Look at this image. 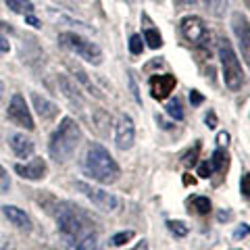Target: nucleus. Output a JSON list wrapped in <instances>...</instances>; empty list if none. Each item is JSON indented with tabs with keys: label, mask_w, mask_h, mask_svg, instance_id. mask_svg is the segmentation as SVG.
Returning <instances> with one entry per match:
<instances>
[{
	"label": "nucleus",
	"mask_w": 250,
	"mask_h": 250,
	"mask_svg": "<svg viewBox=\"0 0 250 250\" xmlns=\"http://www.w3.org/2000/svg\"><path fill=\"white\" fill-rule=\"evenodd\" d=\"M82 171L90 179H94V182H98L103 186L115 184L121 175V169L117 165V161L113 159V154L98 142H92L88 146V150H85L83 159H82Z\"/></svg>",
	"instance_id": "f257e3e1"
},
{
	"label": "nucleus",
	"mask_w": 250,
	"mask_h": 250,
	"mask_svg": "<svg viewBox=\"0 0 250 250\" xmlns=\"http://www.w3.org/2000/svg\"><path fill=\"white\" fill-rule=\"evenodd\" d=\"M82 140H83V134L77 121L71 119V117H62L59 127L52 131V136L48 140V152L57 163H67L75 154Z\"/></svg>",
	"instance_id": "f03ea898"
},
{
	"label": "nucleus",
	"mask_w": 250,
	"mask_h": 250,
	"mask_svg": "<svg viewBox=\"0 0 250 250\" xmlns=\"http://www.w3.org/2000/svg\"><path fill=\"white\" fill-rule=\"evenodd\" d=\"M54 221H57V228L61 231V236L69 244V248L73 246V242H77L82 236H85L90 231L85 213L80 207L71 205V202H59L54 207Z\"/></svg>",
	"instance_id": "7ed1b4c3"
},
{
	"label": "nucleus",
	"mask_w": 250,
	"mask_h": 250,
	"mask_svg": "<svg viewBox=\"0 0 250 250\" xmlns=\"http://www.w3.org/2000/svg\"><path fill=\"white\" fill-rule=\"evenodd\" d=\"M217 52H219V61H221V67H223V82L228 85V90H231V92L242 90V85L246 83V73H244V69H242L238 54L233 52L228 38L219 40Z\"/></svg>",
	"instance_id": "20e7f679"
},
{
	"label": "nucleus",
	"mask_w": 250,
	"mask_h": 250,
	"mask_svg": "<svg viewBox=\"0 0 250 250\" xmlns=\"http://www.w3.org/2000/svg\"><path fill=\"white\" fill-rule=\"evenodd\" d=\"M59 44L62 48H67L69 52L77 54L80 59L92 62V65H100L103 62V50H100V46L90 42L88 38L75 34V31H62V34H59Z\"/></svg>",
	"instance_id": "39448f33"
},
{
	"label": "nucleus",
	"mask_w": 250,
	"mask_h": 250,
	"mask_svg": "<svg viewBox=\"0 0 250 250\" xmlns=\"http://www.w3.org/2000/svg\"><path fill=\"white\" fill-rule=\"evenodd\" d=\"M75 190L83 194L94 207L104 210V213H115V210L121 208V198L115 196L113 192L103 190V188H96V186L85 184V182H75Z\"/></svg>",
	"instance_id": "423d86ee"
},
{
	"label": "nucleus",
	"mask_w": 250,
	"mask_h": 250,
	"mask_svg": "<svg viewBox=\"0 0 250 250\" xmlns=\"http://www.w3.org/2000/svg\"><path fill=\"white\" fill-rule=\"evenodd\" d=\"M6 117L9 121L15 123L17 127H23L27 131H34L36 129V121H34V115H31L29 106L23 98V94H13L11 103H9V108H6Z\"/></svg>",
	"instance_id": "0eeeda50"
},
{
	"label": "nucleus",
	"mask_w": 250,
	"mask_h": 250,
	"mask_svg": "<svg viewBox=\"0 0 250 250\" xmlns=\"http://www.w3.org/2000/svg\"><path fill=\"white\" fill-rule=\"evenodd\" d=\"M179 31H182L184 40L190 44H205L210 34L198 15H186V17L179 21Z\"/></svg>",
	"instance_id": "6e6552de"
},
{
	"label": "nucleus",
	"mask_w": 250,
	"mask_h": 250,
	"mask_svg": "<svg viewBox=\"0 0 250 250\" xmlns=\"http://www.w3.org/2000/svg\"><path fill=\"white\" fill-rule=\"evenodd\" d=\"M136 142V125L129 115H121L115 123V144L119 150H129Z\"/></svg>",
	"instance_id": "1a4fd4ad"
},
{
	"label": "nucleus",
	"mask_w": 250,
	"mask_h": 250,
	"mask_svg": "<svg viewBox=\"0 0 250 250\" xmlns=\"http://www.w3.org/2000/svg\"><path fill=\"white\" fill-rule=\"evenodd\" d=\"M15 173L23 179H29V182H42V179L48 175V165H46V161L42 156H34L25 165L17 163V165H15Z\"/></svg>",
	"instance_id": "9d476101"
},
{
	"label": "nucleus",
	"mask_w": 250,
	"mask_h": 250,
	"mask_svg": "<svg viewBox=\"0 0 250 250\" xmlns=\"http://www.w3.org/2000/svg\"><path fill=\"white\" fill-rule=\"evenodd\" d=\"M175 85H177V80H175V75H171V73H156L150 77V82H148V88H150V94L154 100L169 98L171 94H173Z\"/></svg>",
	"instance_id": "9b49d317"
},
{
	"label": "nucleus",
	"mask_w": 250,
	"mask_h": 250,
	"mask_svg": "<svg viewBox=\"0 0 250 250\" xmlns=\"http://www.w3.org/2000/svg\"><path fill=\"white\" fill-rule=\"evenodd\" d=\"M231 27H233V34H236L238 44L242 48V57H244V61H248L250 59V27H248L246 15L233 13L231 15Z\"/></svg>",
	"instance_id": "f8f14e48"
},
{
	"label": "nucleus",
	"mask_w": 250,
	"mask_h": 250,
	"mask_svg": "<svg viewBox=\"0 0 250 250\" xmlns=\"http://www.w3.org/2000/svg\"><path fill=\"white\" fill-rule=\"evenodd\" d=\"M31 104H34L38 117H40L44 123H50L59 117V106L46 96H40L38 92H31Z\"/></svg>",
	"instance_id": "ddd939ff"
},
{
	"label": "nucleus",
	"mask_w": 250,
	"mask_h": 250,
	"mask_svg": "<svg viewBox=\"0 0 250 250\" xmlns=\"http://www.w3.org/2000/svg\"><path fill=\"white\" fill-rule=\"evenodd\" d=\"M57 82H59V88H61V92H62V96H65L69 103H71L73 106H77V108H85V100H83V96H82L80 88H77V85L73 83L71 77H69V75H59Z\"/></svg>",
	"instance_id": "4468645a"
},
{
	"label": "nucleus",
	"mask_w": 250,
	"mask_h": 250,
	"mask_svg": "<svg viewBox=\"0 0 250 250\" xmlns=\"http://www.w3.org/2000/svg\"><path fill=\"white\" fill-rule=\"evenodd\" d=\"M2 213H4V217L9 219V221H11L17 229L25 231V233H29L31 229H34V223H31L29 215H27L23 208L13 207V205H4V207H2Z\"/></svg>",
	"instance_id": "2eb2a0df"
},
{
	"label": "nucleus",
	"mask_w": 250,
	"mask_h": 250,
	"mask_svg": "<svg viewBox=\"0 0 250 250\" xmlns=\"http://www.w3.org/2000/svg\"><path fill=\"white\" fill-rule=\"evenodd\" d=\"M9 146H11V150H13V154L17 156V159H29V156L34 154V150H36L34 140L27 138L25 134H13L9 138Z\"/></svg>",
	"instance_id": "dca6fc26"
},
{
	"label": "nucleus",
	"mask_w": 250,
	"mask_h": 250,
	"mask_svg": "<svg viewBox=\"0 0 250 250\" xmlns=\"http://www.w3.org/2000/svg\"><path fill=\"white\" fill-rule=\"evenodd\" d=\"M67 67H69V71H71V73H73V77H75V80H77V82H80V83L83 85V88H85V90H88V94H92V96H96V98H100V94H98V90H96V85H94V83H92V80H90V77H88V73H85V71H83V69H82L80 65H77V62H71V61H69V62H67Z\"/></svg>",
	"instance_id": "f3484780"
},
{
	"label": "nucleus",
	"mask_w": 250,
	"mask_h": 250,
	"mask_svg": "<svg viewBox=\"0 0 250 250\" xmlns=\"http://www.w3.org/2000/svg\"><path fill=\"white\" fill-rule=\"evenodd\" d=\"M210 167H213V173H225L229 169V154L223 146H219L217 150L213 152V156L208 159Z\"/></svg>",
	"instance_id": "a211bd4d"
},
{
	"label": "nucleus",
	"mask_w": 250,
	"mask_h": 250,
	"mask_svg": "<svg viewBox=\"0 0 250 250\" xmlns=\"http://www.w3.org/2000/svg\"><path fill=\"white\" fill-rule=\"evenodd\" d=\"M69 250H103V242H100L96 231H88L85 236H82Z\"/></svg>",
	"instance_id": "6ab92c4d"
},
{
	"label": "nucleus",
	"mask_w": 250,
	"mask_h": 250,
	"mask_svg": "<svg viewBox=\"0 0 250 250\" xmlns=\"http://www.w3.org/2000/svg\"><path fill=\"white\" fill-rule=\"evenodd\" d=\"M213 205L207 196H192L190 198V213H196V215H208Z\"/></svg>",
	"instance_id": "aec40b11"
},
{
	"label": "nucleus",
	"mask_w": 250,
	"mask_h": 250,
	"mask_svg": "<svg viewBox=\"0 0 250 250\" xmlns=\"http://www.w3.org/2000/svg\"><path fill=\"white\" fill-rule=\"evenodd\" d=\"M165 113H167L169 117H173L175 121H182L184 117H186V113H184V106H182V98H179V96L171 98L169 103L165 104Z\"/></svg>",
	"instance_id": "412c9836"
},
{
	"label": "nucleus",
	"mask_w": 250,
	"mask_h": 250,
	"mask_svg": "<svg viewBox=\"0 0 250 250\" xmlns=\"http://www.w3.org/2000/svg\"><path fill=\"white\" fill-rule=\"evenodd\" d=\"M4 2L13 13H17V15L34 13V2H31V0H4Z\"/></svg>",
	"instance_id": "4be33fe9"
},
{
	"label": "nucleus",
	"mask_w": 250,
	"mask_h": 250,
	"mask_svg": "<svg viewBox=\"0 0 250 250\" xmlns=\"http://www.w3.org/2000/svg\"><path fill=\"white\" fill-rule=\"evenodd\" d=\"M144 42L150 46V48H161L163 46V38L159 34V29H154V27H146L144 29Z\"/></svg>",
	"instance_id": "5701e85b"
},
{
	"label": "nucleus",
	"mask_w": 250,
	"mask_h": 250,
	"mask_svg": "<svg viewBox=\"0 0 250 250\" xmlns=\"http://www.w3.org/2000/svg\"><path fill=\"white\" fill-rule=\"evenodd\" d=\"M136 236V231L134 229H123L119 233H115V236L111 238V246H125L127 242H131Z\"/></svg>",
	"instance_id": "b1692460"
},
{
	"label": "nucleus",
	"mask_w": 250,
	"mask_h": 250,
	"mask_svg": "<svg viewBox=\"0 0 250 250\" xmlns=\"http://www.w3.org/2000/svg\"><path fill=\"white\" fill-rule=\"evenodd\" d=\"M202 2L208 6V11L213 13L215 17H221L225 9H228V0H202Z\"/></svg>",
	"instance_id": "393cba45"
},
{
	"label": "nucleus",
	"mask_w": 250,
	"mask_h": 250,
	"mask_svg": "<svg viewBox=\"0 0 250 250\" xmlns=\"http://www.w3.org/2000/svg\"><path fill=\"white\" fill-rule=\"evenodd\" d=\"M167 228L175 238H186L188 231H190V228H188L184 221H167Z\"/></svg>",
	"instance_id": "a878e982"
},
{
	"label": "nucleus",
	"mask_w": 250,
	"mask_h": 250,
	"mask_svg": "<svg viewBox=\"0 0 250 250\" xmlns=\"http://www.w3.org/2000/svg\"><path fill=\"white\" fill-rule=\"evenodd\" d=\"M142 50H144L142 36H138V34H131V36H129V52L134 54V57H138V54H142Z\"/></svg>",
	"instance_id": "bb28decb"
},
{
	"label": "nucleus",
	"mask_w": 250,
	"mask_h": 250,
	"mask_svg": "<svg viewBox=\"0 0 250 250\" xmlns=\"http://www.w3.org/2000/svg\"><path fill=\"white\" fill-rule=\"evenodd\" d=\"M11 190V177L9 171H6L2 165H0V194H6Z\"/></svg>",
	"instance_id": "cd10ccee"
},
{
	"label": "nucleus",
	"mask_w": 250,
	"mask_h": 250,
	"mask_svg": "<svg viewBox=\"0 0 250 250\" xmlns=\"http://www.w3.org/2000/svg\"><path fill=\"white\" fill-rule=\"evenodd\" d=\"M196 173L200 175V177H210V175H213V167H210V163L208 161H202L200 163V165H198V171H196Z\"/></svg>",
	"instance_id": "c85d7f7f"
},
{
	"label": "nucleus",
	"mask_w": 250,
	"mask_h": 250,
	"mask_svg": "<svg viewBox=\"0 0 250 250\" xmlns=\"http://www.w3.org/2000/svg\"><path fill=\"white\" fill-rule=\"evenodd\" d=\"M240 190H242V196H244V198L248 200V196H250V175H248V173H244V175H242Z\"/></svg>",
	"instance_id": "c756f323"
},
{
	"label": "nucleus",
	"mask_w": 250,
	"mask_h": 250,
	"mask_svg": "<svg viewBox=\"0 0 250 250\" xmlns=\"http://www.w3.org/2000/svg\"><path fill=\"white\" fill-rule=\"evenodd\" d=\"M198 152H200V144H196V148H194V150H190V152H188V154L184 156V163H186L188 167L196 163V156H198Z\"/></svg>",
	"instance_id": "7c9ffc66"
},
{
	"label": "nucleus",
	"mask_w": 250,
	"mask_h": 250,
	"mask_svg": "<svg viewBox=\"0 0 250 250\" xmlns=\"http://www.w3.org/2000/svg\"><path fill=\"white\" fill-rule=\"evenodd\" d=\"M190 103H192V106H200L205 103V96H202L198 90H190Z\"/></svg>",
	"instance_id": "2f4dec72"
},
{
	"label": "nucleus",
	"mask_w": 250,
	"mask_h": 250,
	"mask_svg": "<svg viewBox=\"0 0 250 250\" xmlns=\"http://www.w3.org/2000/svg\"><path fill=\"white\" fill-rule=\"evenodd\" d=\"M205 123H207V127H210V129H215L217 125H219V121H217V115H215L213 108H210V111L207 113V117H205Z\"/></svg>",
	"instance_id": "473e14b6"
},
{
	"label": "nucleus",
	"mask_w": 250,
	"mask_h": 250,
	"mask_svg": "<svg viewBox=\"0 0 250 250\" xmlns=\"http://www.w3.org/2000/svg\"><path fill=\"white\" fill-rule=\"evenodd\" d=\"M129 88H131V94H134L136 103L142 104V98H140V92H138V85H136V77H134V73H129Z\"/></svg>",
	"instance_id": "72a5a7b5"
},
{
	"label": "nucleus",
	"mask_w": 250,
	"mask_h": 250,
	"mask_svg": "<svg viewBox=\"0 0 250 250\" xmlns=\"http://www.w3.org/2000/svg\"><path fill=\"white\" fill-rule=\"evenodd\" d=\"M23 17H25V23H29L31 27H36V29H40V27H42V21L38 19L34 13H29V15H23Z\"/></svg>",
	"instance_id": "f704fd0d"
},
{
	"label": "nucleus",
	"mask_w": 250,
	"mask_h": 250,
	"mask_svg": "<svg viewBox=\"0 0 250 250\" xmlns=\"http://www.w3.org/2000/svg\"><path fill=\"white\" fill-rule=\"evenodd\" d=\"M246 236H248V223H242L240 228H238L236 231H233V238L240 240V238H246Z\"/></svg>",
	"instance_id": "c9c22d12"
},
{
	"label": "nucleus",
	"mask_w": 250,
	"mask_h": 250,
	"mask_svg": "<svg viewBox=\"0 0 250 250\" xmlns=\"http://www.w3.org/2000/svg\"><path fill=\"white\" fill-rule=\"evenodd\" d=\"M9 50H11V44H9V40H6V38H0V57H4V54H9Z\"/></svg>",
	"instance_id": "e433bc0d"
},
{
	"label": "nucleus",
	"mask_w": 250,
	"mask_h": 250,
	"mask_svg": "<svg viewBox=\"0 0 250 250\" xmlns=\"http://www.w3.org/2000/svg\"><path fill=\"white\" fill-rule=\"evenodd\" d=\"M228 142H229V134H228V131H219L217 144H219V146H228Z\"/></svg>",
	"instance_id": "4c0bfd02"
},
{
	"label": "nucleus",
	"mask_w": 250,
	"mask_h": 250,
	"mask_svg": "<svg viewBox=\"0 0 250 250\" xmlns=\"http://www.w3.org/2000/svg\"><path fill=\"white\" fill-rule=\"evenodd\" d=\"M0 34H13V27H11V23H6V21H0Z\"/></svg>",
	"instance_id": "58836bf2"
},
{
	"label": "nucleus",
	"mask_w": 250,
	"mask_h": 250,
	"mask_svg": "<svg viewBox=\"0 0 250 250\" xmlns=\"http://www.w3.org/2000/svg\"><path fill=\"white\" fill-rule=\"evenodd\" d=\"M129 250H148V242H146V240H140L138 244H136L134 248H129Z\"/></svg>",
	"instance_id": "ea45409f"
},
{
	"label": "nucleus",
	"mask_w": 250,
	"mask_h": 250,
	"mask_svg": "<svg viewBox=\"0 0 250 250\" xmlns=\"http://www.w3.org/2000/svg\"><path fill=\"white\" fill-rule=\"evenodd\" d=\"M229 219H231L229 210H221V213H219V221H229Z\"/></svg>",
	"instance_id": "a19ab883"
},
{
	"label": "nucleus",
	"mask_w": 250,
	"mask_h": 250,
	"mask_svg": "<svg viewBox=\"0 0 250 250\" xmlns=\"http://www.w3.org/2000/svg\"><path fill=\"white\" fill-rule=\"evenodd\" d=\"M177 2H179V4H194L196 0H177Z\"/></svg>",
	"instance_id": "79ce46f5"
},
{
	"label": "nucleus",
	"mask_w": 250,
	"mask_h": 250,
	"mask_svg": "<svg viewBox=\"0 0 250 250\" xmlns=\"http://www.w3.org/2000/svg\"><path fill=\"white\" fill-rule=\"evenodd\" d=\"M2 94H4V83L0 82V98H2Z\"/></svg>",
	"instance_id": "37998d69"
}]
</instances>
